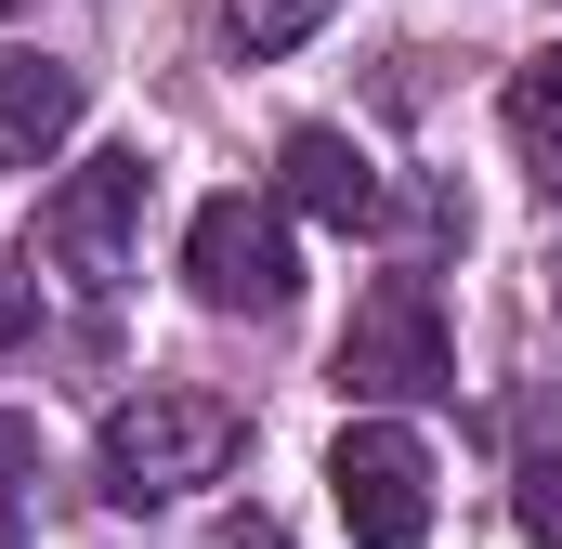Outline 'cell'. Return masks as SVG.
<instances>
[{
  "instance_id": "6da1fadb",
  "label": "cell",
  "mask_w": 562,
  "mask_h": 549,
  "mask_svg": "<svg viewBox=\"0 0 562 549\" xmlns=\"http://www.w3.org/2000/svg\"><path fill=\"white\" fill-rule=\"evenodd\" d=\"M236 445H249V418L223 406V393L144 380L132 406H105V445H92V471H105V497H119V511H170V497L223 484V471H236Z\"/></svg>"
},
{
  "instance_id": "7a4b0ae2",
  "label": "cell",
  "mask_w": 562,
  "mask_h": 549,
  "mask_svg": "<svg viewBox=\"0 0 562 549\" xmlns=\"http://www.w3.org/2000/svg\"><path fill=\"white\" fill-rule=\"evenodd\" d=\"M144 144H105V157H79L53 197H40V262L66 274V288H132V249H144Z\"/></svg>"
},
{
  "instance_id": "3957f363",
  "label": "cell",
  "mask_w": 562,
  "mask_h": 549,
  "mask_svg": "<svg viewBox=\"0 0 562 549\" xmlns=\"http://www.w3.org/2000/svg\"><path fill=\"white\" fill-rule=\"evenodd\" d=\"M458 380V340H445V314H431L419 274H380L367 301H353V327H340V393L353 406H419Z\"/></svg>"
},
{
  "instance_id": "277c9868",
  "label": "cell",
  "mask_w": 562,
  "mask_h": 549,
  "mask_svg": "<svg viewBox=\"0 0 562 549\" xmlns=\"http://www.w3.org/2000/svg\"><path fill=\"white\" fill-rule=\"evenodd\" d=\"M327 497H340L353 549H431V445L406 418H353L327 445Z\"/></svg>"
},
{
  "instance_id": "5b68a950",
  "label": "cell",
  "mask_w": 562,
  "mask_h": 549,
  "mask_svg": "<svg viewBox=\"0 0 562 549\" xmlns=\"http://www.w3.org/2000/svg\"><path fill=\"white\" fill-rule=\"evenodd\" d=\"M183 288H196L210 314H288V288H301L288 223L262 197H210V210L183 223Z\"/></svg>"
},
{
  "instance_id": "8992f818",
  "label": "cell",
  "mask_w": 562,
  "mask_h": 549,
  "mask_svg": "<svg viewBox=\"0 0 562 549\" xmlns=\"http://www.w3.org/2000/svg\"><path fill=\"white\" fill-rule=\"evenodd\" d=\"M276 183H288V210H314V223H340V236L380 223V170H367V144L327 132V119H301V132L276 144Z\"/></svg>"
},
{
  "instance_id": "52a82bcc",
  "label": "cell",
  "mask_w": 562,
  "mask_h": 549,
  "mask_svg": "<svg viewBox=\"0 0 562 549\" xmlns=\"http://www.w3.org/2000/svg\"><path fill=\"white\" fill-rule=\"evenodd\" d=\"M79 105H92L79 66H53V53H0V170H40L53 144L79 132Z\"/></svg>"
},
{
  "instance_id": "ba28073f",
  "label": "cell",
  "mask_w": 562,
  "mask_h": 549,
  "mask_svg": "<svg viewBox=\"0 0 562 549\" xmlns=\"http://www.w3.org/2000/svg\"><path fill=\"white\" fill-rule=\"evenodd\" d=\"M510 144L537 157V183L562 197V40H550V53H524V66H510Z\"/></svg>"
},
{
  "instance_id": "9c48e42d",
  "label": "cell",
  "mask_w": 562,
  "mask_h": 549,
  "mask_svg": "<svg viewBox=\"0 0 562 549\" xmlns=\"http://www.w3.org/2000/svg\"><path fill=\"white\" fill-rule=\"evenodd\" d=\"M327 13H340V0H223V40H236V53H301Z\"/></svg>"
},
{
  "instance_id": "30bf717a",
  "label": "cell",
  "mask_w": 562,
  "mask_h": 549,
  "mask_svg": "<svg viewBox=\"0 0 562 549\" xmlns=\"http://www.w3.org/2000/svg\"><path fill=\"white\" fill-rule=\"evenodd\" d=\"M510 511H524V537H537V549H562V445H550V458H524Z\"/></svg>"
},
{
  "instance_id": "8fae6325",
  "label": "cell",
  "mask_w": 562,
  "mask_h": 549,
  "mask_svg": "<svg viewBox=\"0 0 562 549\" xmlns=\"http://www.w3.org/2000/svg\"><path fill=\"white\" fill-rule=\"evenodd\" d=\"M26 484H40V432H26V418H0V511H13Z\"/></svg>"
},
{
  "instance_id": "7c38bea8",
  "label": "cell",
  "mask_w": 562,
  "mask_h": 549,
  "mask_svg": "<svg viewBox=\"0 0 562 549\" xmlns=\"http://www.w3.org/2000/svg\"><path fill=\"white\" fill-rule=\"evenodd\" d=\"M26 340H40V288L0 262V354H26Z\"/></svg>"
},
{
  "instance_id": "4fadbf2b",
  "label": "cell",
  "mask_w": 562,
  "mask_h": 549,
  "mask_svg": "<svg viewBox=\"0 0 562 549\" xmlns=\"http://www.w3.org/2000/svg\"><path fill=\"white\" fill-rule=\"evenodd\" d=\"M210 549H288V524H262V511H236V524H223Z\"/></svg>"
},
{
  "instance_id": "5bb4252c",
  "label": "cell",
  "mask_w": 562,
  "mask_h": 549,
  "mask_svg": "<svg viewBox=\"0 0 562 549\" xmlns=\"http://www.w3.org/2000/svg\"><path fill=\"white\" fill-rule=\"evenodd\" d=\"M0 13H26V0H0Z\"/></svg>"
}]
</instances>
